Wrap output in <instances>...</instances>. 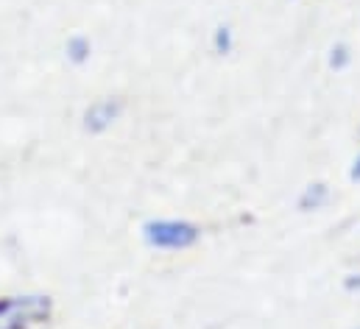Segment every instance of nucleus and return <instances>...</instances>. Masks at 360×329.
<instances>
[{"mask_svg":"<svg viewBox=\"0 0 360 329\" xmlns=\"http://www.w3.org/2000/svg\"><path fill=\"white\" fill-rule=\"evenodd\" d=\"M143 238L151 248L160 251H184V248L195 246L201 232L195 224L190 221H176V218H160V221H148L143 226Z\"/></svg>","mask_w":360,"mask_h":329,"instance_id":"f257e3e1","label":"nucleus"},{"mask_svg":"<svg viewBox=\"0 0 360 329\" xmlns=\"http://www.w3.org/2000/svg\"><path fill=\"white\" fill-rule=\"evenodd\" d=\"M120 112H123V103L120 101H112V98H106V101H98V103H92L90 109H87V115H84V126L90 129V131H106L117 117H120Z\"/></svg>","mask_w":360,"mask_h":329,"instance_id":"f03ea898","label":"nucleus"},{"mask_svg":"<svg viewBox=\"0 0 360 329\" xmlns=\"http://www.w3.org/2000/svg\"><path fill=\"white\" fill-rule=\"evenodd\" d=\"M327 201H330V190H327V184L316 181V184H307L304 193L299 195V209H302V212H313V209H321Z\"/></svg>","mask_w":360,"mask_h":329,"instance_id":"7ed1b4c3","label":"nucleus"},{"mask_svg":"<svg viewBox=\"0 0 360 329\" xmlns=\"http://www.w3.org/2000/svg\"><path fill=\"white\" fill-rule=\"evenodd\" d=\"M349 62H352V53H349L347 45H335V48L330 51V67H333V70H344Z\"/></svg>","mask_w":360,"mask_h":329,"instance_id":"20e7f679","label":"nucleus"},{"mask_svg":"<svg viewBox=\"0 0 360 329\" xmlns=\"http://www.w3.org/2000/svg\"><path fill=\"white\" fill-rule=\"evenodd\" d=\"M212 45H215V51H218L221 56L229 53V51H232V31H229L226 25L215 28V39H212Z\"/></svg>","mask_w":360,"mask_h":329,"instance_id":"39448f33","label":"nucleus"},{"mask_svg":"<svg viewBox=\"0 0 360 329\" xmlns=\"http://www.w3.org/2000/svg\"><path fill=\"white\" fill-rule=\"evenodd\" d=\"M68 51H70V59H73V62H84V59L90 56V42H87L84 37H76V39H70Z\"/></svg>","mask_w":360,"mask_h":329,"instance_id":"423d86ee","label":"nucleus"},{"mask_svg":"<svg viewBox=\"0 0 360 329\" xmlns=\"http://www.w3.org/2000/svg\"><path fill=\"white\" fill-rule=\"evenodd\" d=\"M344 288H347V290H360V273H352V276H347Z\"/></svg>","mask_w":360,"mask_h":329,"instance_id":"0eeeda50","label":"nucleus"},{"mask_svg":"<svg viewBox=\"0 0 360 329\" xmlns=\"http://www.w3.org/2000/svg\"><path fill=\"white\" fill-rule=\"evenodd\" d=\"M349 179H352V181H360V151H358V157H355V162H352V170H349Z\"/></svg>","mask_w":360,"mask_h":329,"instance_id":"6e6552de","label":"nucleus"},{"mask_svg":"<svg viewBox=\"0 0 360 329\" xmlns=\"http://www.w3.org/2000/svg\"><path fill=\"white\" fill-rule=\"evenodd\" d=\"M358 329H360V327H358Z\"/></svg>","mask_w":360,"mask_h":329,"instance_id":"1a4fd4ad","label":"nucleus"}]
</instances>
